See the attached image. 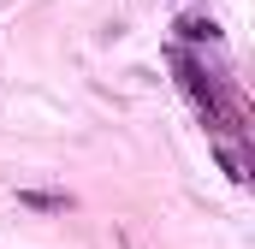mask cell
Here are the masks:
<instances>
[{"mask_svg": "<svg viewBox=\"0 0 255 249\" xmlns=\"http://www.w3.org/2000/svg\"><path fill=\"white\" fill-rule=\"evenodd\" d=\"M220 166H226V172H232V184H244V178H250V172H244V166H238V154H232V148H220Z\"/></svg>", "mask_w": 255, "mask_h": 249, "instance_id": "4", "label": "cell"}, {"mask_svg": "<svg viewBox=\"0 0 255 249\" xmlns=\"http://www.w3.org/2000/svg\"><path fill=\"white\" fill-rule=\"evenodd\" d=\"M178 71H184V83H190L196 95H202V71H196V65L184 60V54H178ZM220 119H226V113H220V107H214V89H208V124H220Z\"/></svg>", "mask_w": 255, "mask_h": 249, "instance_id": "3", "label": "cell"}, {"mask_svg": "<svg viewBox=\"0 0 255 249\" xmlns=\"http://www.w3.org/2000/svg\"><path fill=\"white\" fill-rule=\"evenodd\" d=\"M18 202L30 214H65L71 208V196H60V190H18Z\"/></svg>", "mask_w": 255, "mask_h": 249, "instance_id": "1", "label": "cell"}, {"mask_svg": "<svg viewBox=\"0 0 255 249\" xmlns=\"http://www.w3.org/2000/svg\"><path fill=\"white\" fill-rule=\"evenodd\" d=\"M178 36L184 42H220V24L214 18H178Z\"/></svg>", "mask_w": 255, "mask_h": 249, "instance_id": "2", "label": "cell"}]
</instances>
